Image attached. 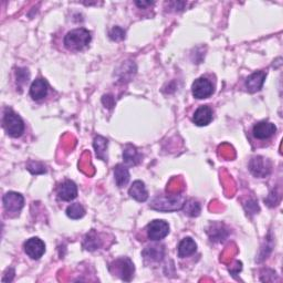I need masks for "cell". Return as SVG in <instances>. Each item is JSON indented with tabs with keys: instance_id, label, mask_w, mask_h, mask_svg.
I'll use <instances>...</instances> for the list:
<instances>
[{
	"instance_id": "1",
	"label": "cell",
	"mask_w": 283,
	"mask_h": 283,
	"mask_svg": "<svg viewBox=\"0 0 283 283\" xmlns=\"http://www.w3.org/2000/svg\"><path fill=\"white\" fill-rule=\"evenodd\" d=\"M91 33L86 29L80 28L72 30L64 38V45L69 50L80 51L91 42Z\"/></svg>"
},
{
	"instance_id": "2",
	"label": "cell",
	"mask_w": 283,
	"mask_h": 283,
	"mask_svg": "<svg viewBox=\"0 0 283 283\" xmlns=\"http://www.w3.org/2000/svg\"><path fill=\"white\" fill-rule=\"evenodd\" d=\"M3 127L10 136L19 137L24 132V123L16 112L6 109L3 114Z\"/></svg>"
},
{
	"instance_id": "3",
	"label": "cell",
	"mask_w": 283,
	"mask_h": 283,
	"mask_svg": "<svg viewBox=\"0 0 283 283\" xmlns=\"http://www.w3.org/2000/svg\"><path fill=\"white\" fill-rule=\"evenodd\" d=\"M183 198L182 197H163L159 196L153 200L151 207L161 210V212H172V210H177L183 208Z\"/></svg>"
},
{
	"instance_id": "4",
	"label": "cell",
	"mask_w": 283,
	"mask_h": 283,
	"mask_svg": "<svg viewBox=\"0 0 283 283\" xmlns=\"http://www.w3.org/2000/svg\"><path fill=\"white\" fill-rule=\"evenodd\" d=\"M169 234V226L165 220H153L147 226V236L151 240L164 239Z\"/></svg>"
},
{
	"instance_id": "5",
	"label": "cell",
	"mask_w": 283,
	"mask_h": 283,
	"mask_svg": "<svg viewBox=\"0 0 283 283\" xmlns=\"http://www.w3.org/2000/svg\"><path fill=\"white\" fill-rule=\"evenodd\" d=\"M192 92L194 97L198 100L207 99L214 93V86L213 83L206 78H199L195 80L192 85Z\"/></svg>"
},
{
	"instance_id": "6",
	"label": "cell",
	"mask_w": 283,
	"mask_h": 283,
	"mask_svg": "<svg viewBox=\"0 0 283 283\" xmlns=\"http://www.w3.org/2000/svg\"><path fill=\"white\" fill-rule=\"evenodd\" d=\"M24 251L30 258L38 260L44 255L45 244L38 237H33L24 243Z\"/></svg>"
},
{
	"instance_id": "7",
	"label": "cell",
	"mask_w": 283,
	"mask_h": 283,
	"mask_svg": "<svg viewBox=\"0 0 283 283\" xmlns=\"http://www.w3.org/2000/svg\"><path fill=\"white\" fill-rule=\"evenodd\" d=\"M3 206L8 213H19L24 205L22 195L14 192H9L3 196Z\"/></svg>"
},
{
	"instance_id": "8",
	"label": "cell",
	"mask_w": 283,
	"mask_h": 283,
	"mask_svg": "<svg viewBox=\"0 0 283 283\" xmlns=\"http://www.w3.org/2000/svg\"><path fill=\"white\" fill-rule=\"evenodd\" d=\"M249 169L250 172L257 177H266L268 174L270 173L271 164L269 161L261 156H257L251 158L249 163Z\"/></svg>"
},
{
	"instance_id": "9",
	"label": "cell",
	"mask_w": 283,
	"mask_h": 283,
	"mask_svg": "<svg viewBox=\"0 0 283 283\" xmlns=\"http://www.w3.org/2000/svg\"><path fill=\"white\" fill-rule=\"evenodd\" d=\"M116 274L120 276L124 281H131L133 274H134V265L133 262L128 258H121L117 259L114 264Z\"/></svg>"
},
{
	"instance_id": "10",
	"label": "cell",
	"mask_w": 283,
	"mask_h": 283,
	"mask_svg": "<svg viewBox=\"0 0 283 283\" xmlns=\"http://www.w3.org/2000/svg\"><path fill=\"white\" fill-rule=\"evenodd\" d=\"M277 131V127L275 124L270 122H259L252 128V133L254 136L258 140H266V138L271 137Z\"/></svg>"
},
{
	"instance_id": "11",
	"label": "cell",
	"mask_w": 283,
	"mask_h": 283,
	"mask_svg": "<svg viewBox=\"0 0 283 283\" xmlns=\"http://www.w3.org/2000/svg\"><path fill=\"white\" fill-rule=\"evenodd\" d=\"M213 120V110L208 105H202L195 112L193 116V122L197 126H206L208 125Z\"/></svg>"
},
{
	"instance_id": "12",
	"label": "cell",
	"mask_w": 283,
	"mask_h": 283,
	"mask_svg": "<svg viewBox=\"0 0 283 283\" xmlns=\"http://www.w3.org/2000/svg\"><path fill=\"white\" fill-rule=\"evenodd\" d=\"M58 196L60 199L70 202L78 196V187L74 182L65 181L58 188Z\"/></svg>"
},
{
	"instance_id": "13",
	"label": "cell",
	"mask_w": 283,
	"mask_h": 283,
	"mask_svg": "<svg viewBox=\"0 0 283 283\" xmlns=\"http://www.w3.org/2000/svg\"><path fill=\"white\" fill-rule=\"evenodd\" d=\"M266 79V73L264 71H258L249 75L246 80V87L250 93H255V92L259 91Z\"/></svg>"
},
{
	"instance_id": "14",
	"label": "cell",
	"mask_w": 283,
	"mask_h": 283,
	"mask_svg": "<svg viewBox=\"0 0 283 283\" xmlns=\"http://www.w3.org/2000/svg\"><path fill=\"white\" fill-rule=\"evenodd\" d=\"M48 90L49 86L47 81L43 79H37L35 81H33L31 87H30V95H31L32 99L35 101L42 100L47 96Z\"/></svg>"
},
{
	"instance_id": "15",
	"label": "cell",
	"mask_w": 283,
	"mask_h": 283,
	"mask_svg": "<svg viewBox=\"0 0 283 283\" xmlns=\"http://www.w3.org/2000/svg\"><path fill=\"white\" fill-rule=\"evenodd\" d=\"M128 194L132 198H134L137 202H146L148 198V193L146 190L145 185L141 181H135L133 183L130 190H128Z\"/></svg>"
},
{
	"instance_id": "16",
	"label": "cell",
	"mask_w": 283,
	"mask_h": 283,
	"mask_svg": "<svg viewBox=\"0 0 283 283\" xmlns=\"http://www.w3.org/2000/svg\"><path fill=\"white\" fill-rule=\"evenodd\" d=\"M196 250H197V245L192 238H190V237L184 238L178 245V256L181 257V258L192 256L193 254H195V251Z\"/></svg>"
},
{
	"instance_id": "17",
	"label": "cell",
	"mask_w": 283,
	"mask_h": 283,
	"mask_svg": "<svg viewBox=\"0 0 283 283\" xmlns=\"http://www.w3.org/2000/svg\"><path fill=\"white\" fill-rule=\"evenodd\" d=\"M165 250H164L163 246H152L147 247L146 249H144L143 256L145 260L152 261V262H158L163 259Z\"/></svg>"
},
{
	"instance_id": "18",
	"label": "cell",
	"mask_w": 283,
	"mask_h": 283,
	"mask_svg": "<svg viewBox=\"0 0 283 283\" xmlns=\"http://www.w3.org/2000/svg\"><path fill=\"white\" fill-rule=\"evenodd\" d=\"M114 176H115V182L118 187H124L125 185L130 181V173L128 169L124 166L118 164L114 169Z\"/></svg>"
},
{
	"instance_id": "19",
	"label": "cell",
	"mask_w": 283,
	"mask_h": 283,
	"mask_svg": "<svg viewBox=\"0 0 283 283\" xmlns=\"http://www.w3.org/2000/svg\"><path fill=\"white\" fill-rule=\"evenodd\" d=\"M123 158H124L127 165H136L141 162V155L138 154L136 147L132 145H127L123 152Z\"/></svg>"
},
{
	"instance_id": "20",
	"label": "cell",
	"mask_w": 283,
	"mask_h": 283,
	"mask_svg": "<svg viewBox=\"0 0 283 283\" xmlns=\"http://www.w3.org/2000/svg\"><path fill=\"white\" fill-rule=\"evenodd\" d=\"M94 150L96 152V156L103 159V161H106L105 153L107 148V140H105L104 137L102 136H96L94 138Z\"/></svg>"
},
{
	"instance_id": "21",
	"label": "cell",
	"mask_w": 283,
	"mask_h": 283,
	"mask_svg": "<svg viewBox=\"0 0 283 283\" xmlns=\"http://www.w3.org/2000/svg\"><path fill=\"white\" fill-rule=\"evenodd\" d=\"M101 245H102V241L99 238V236H97L95 233H91L89 235H86L84 243H83V247L86 250L93 251L97 248H100Z\"/></svg>"
},
{
	"instance_id": "22",
	"label": "cell",
	"mask_w": 283,
	"mask_h": 283,
	"mask_svg": "<svg viewBox=\"0 0 283 283\" xmlns=\"http://www.w3.org/2000/svg\"><path fill=\"white\" fill-rule=\"evenodd\" d=\"M66 215L71 219H80L85 215V209L83 206L79 203L70 205L68 209H66Z\"/></svg>"
},
{
	"instance_id": "23",
	"label": "cell",
	"mask_w": 283,
	"mask_h": 283,
	"mask_svg": "<svg viewBox=\"0 0 283 283\" xmlns=\"http://www.w3.org/2000/svg\"><path fill=\"white\" fill-rule=\"evenodd\" d=\"M183 209L186 215L190 216V217H195V216H198L200 213V205L198 202L194 199H189L187 202H185L183 205Z\"/></svg>"
},
{
	"instance_id": "24",
	"label": "cell",
	"mask_w": 283,
	"mask_h": 283,
	"mask_svg": "<svg viewBox=\"0 0 283 283\" xmlns=\"http://www.w3.org/2000/svg\"><path fill=\"white\" fill-rule=\"evenodd\" d=\"M110 38L113 41H122L125 38V31L121 27H115L111 30Z\"/></svg>"
},
{
	"instance_id": "25",
	"label": "cell",
	"mask_w": 283,
	"mask_h": 283,
	"mask_svg": "<svg viewBox=\"0 0 283 283\" xmlns=\"http://www.w3.org/2000/svg\"><path fill=\"white\" fill-rule=\"evenodd\" d=\"M29 72L27 69H18L17 70V82L19 85H23L28 83L29 81Z\"/></svg>"
},
{
	"instance_id": "26",
	"label": "cell",
	"mask_w": 283,
	"mask_h": 283,
	"mask_svg": "<svg viewBox=\"0 0 283 283\" xmlns=\"http://www.w3.org/2000/svg\"><path fill=\"white\" fill-rule=\"evenodd\" d=\"M28 169L32 174H43V173H45L44 166L42 165V164H40V163H34V162L30 163L29 165H28Z\"/></svg>"
},
{
	"instance_id": "27",
	"label": "cell",
	"mask_w": 283,
	"mask_h": 283,
	"mask_svg": "<svg viewBox=\"0 0 283 283\" xmlns=\"http://www.w3.org/2000/svg\"><path fill=\"white\" fill-rule=\"evenodd\" d=\"M103 104L106 105L107 107H113L114 106V99L111 95H105V96H103Z\"/></svg>"
},
{
	"instance_id": "28",
	"label": "cell",
	"mask_w": 283,
	"mask_h": 283,
	"mask_svg": "<svg viewBox=\"0 0 283 283\" xmlns=\"http://www.w3.org/2000/svg\"><path fill=\"white\" fill-rule=\"evenodd\" d=\"M136 4L140 8H146L147 6H151V4H153V2H151V1H136Z\"/></svg>"
}]
</instances>
